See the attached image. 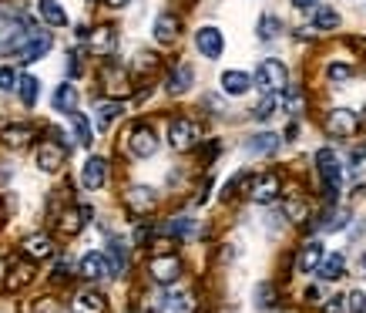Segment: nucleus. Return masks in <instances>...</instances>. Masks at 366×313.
<instances>
[{
	"mask_svg": "<svg viewBox=\"0 0 366 313\" xmlns=\"http://www.w3.org/2000/svg\"><path fill=\"white\" fill-rule=\"evenodd\" d=\"M286 81H289V71H286L282 61H276V57L259 61V67H255V84H259L265 94L282 92V88H286Z\"/></svg>",
	"mask_w": 366,
	"mask_h": 313,
	"instance_id": "nucleus-1",
	"label": "nucleus"
},
{
	"mask_svg": "<svg viewBox=\"0 0 366 313\" xmlns=\"http://www.w3.org/2000/svg\"><path fill=\"white\" fill-rule=\"evenodd\" d=\"M51 34H48V31H24V38L17 40V48H13V51H17V57H21V61H27V65H30V61H40V57H44V54L51 51Z\"/></svg>",
	"mask_w": 366,
	"mask_h": 313,
	"instance_id": "nucleus-2",
	"label": "nucleus"
},
{
	"mask_svg": "<svg viewBox=\"0 0 366 313\" xmlns=\"http://www.w3.org/2000/svg\"><path fill=\"white\" fill-rule=\"evenodd\" d=\"M316 165H319V175H323L326 192L336 196L343 185V162L336 158V152H333V148H319V152H316Z\"/></svg>",
	"mask_w": 366,
	"mask_h": 313,
	"instance_id": "nucleus-3",
	"label": "nucleus"
},
{
	"mask_svg": "<svg viewBox=\"0 0 366 313\" xmlns=\"http://www.w3.org/2000/svg\"><path fill=\"white\" fill-rule=\"evenodd\" d=\"M195 142H199V125L189 121V118H175L172 128H168V145H172L175 152H189Z\"/></svg>",
	"mask_w": 366,
	"mask_h": 313,
	"instance_id": "nucleus-4",
	"label": "nucleus"
},
{
	"mask_svg": "<svg viewBox=\"0 0 366 313\" xmlns=\"http://www.w3.org/2000/svg\"><path fill=\"white\" fill-rule=\"evenodd\" d=\"M195 48H199V54H202V57L218 61V57H222V51H226V38H222V31H218V27H202V31L195 34Z\"/></svg>",
	"mask_w": 366,
	"mask_h": 313,
	"instance_id": "nucleus-5",
	"label": "nucleus"
},
{
	"mask_svg": "<svg viewBox=\"0 0 366 313\" xmlns=\"http://www.w3.org/2000/svg\"><path fill=\"white\" fill-rule=\"evenodd\" d=\"M148 273H152L155 283H175L182 276V263H178V256H155L148 263Z\"/></svg>",
	"mask_w": 366,
	"mask_h": 313,
	"instance_id": "nucleus-6",
	"label": "nucleus"
},
{
	"mask_svg": "<svg viewBox=\"0 0 366 313\" xmlns=\"http://www.w3.org/2000/svg\"><path fill=\"white\" fill-rule=\"evenodd\" d=\"M326 128L333 131V135H353V131L360 128V118H356V111H350V108H333L326 118Z\"/></svg>",
	"mask_w": 366,
	"mask_h": 313,
	"instance_id": "nucleus-7",
	"label": "nucleus"
},
{
	"mask_svg": "<svg viewBox=\"0 0 366 313\" xmlns=\"http://www.w3.org/2000/svg\"><path fill=\"white\" fill-rule=\"evenodd\" d=\"M64 158H67V148L61 142H40L38 148V165L44 172H57L64 165Z\"/></svg>",
	"mask_w": 366,
	"mask_h": 313,
	"instance_id": "nucleus-8",
	"label": "nucleus"
},
{
	"mask_svg": "<svg viewBox=\"0 0 366 313\" xmlns=\"http://www.w3.org/2000/svg\"><path fill=\"white\" fill-rule=\"evenodd\" d=\"M104 179H108V162L104 158H88L84 162V169H81V182H84V189H91V192H98L104 185Z\"/></svg>",
	"mask_w": 366,
	"mask_h": 313,
	"instance_id": "nucleus-9",
	"label": "nucleus"
},
{
	"mask_svg": "<svg viewBox=\"0 0 366 313\" xmlns=\"http://www.w3.org/2000/svg\"><path fill=\"white\" fill-rule=\"evenodd\" d=\"M131 152L138 158H152L155 152H158V135H155L152 128L138 125V128L131 131Z\"/></svg>",
	"mask_w": 366,
	"mask_h": 313,
	"instance_id": "nucleus-10",
	"label": "nucleus"
},
{
	"mask_svg": "<svg viewBox=\"0 0 366 313\" xmlns=\"http://www.w3.org/2000/svg\"><path fill=\"white\" fill-rule=\"evenodd\" d=\"M319 260H323V243H319V239H309V243L299 249V260H296V266H299V273H316Z\"/></svg>",
	"mask_w": 366,
	"mask_h": 313,
	"instance_id": "nucleus-11",
	"label": "nucleus"
},
{
	"mask_svg": "<svg viewBox=\"0 0 366 313\" xmlns=\"http://www.w3.org/2000/svg\"><path fill=\"white\" fill-rule=\"evenodd\" d=\"M279 142H282V138L272 135V131H259V135H253V138L245 142V152H249V155H272L279 148Z\"/></svg>",
	"mask_w": 366,
	"mask_h": 313,
	"instance_id": "nucleus-12",
	"label": "nucleus"
},
{
	"mask_svg": "<svg viewBox=\"0 0 366 313\" xmlns=\"http://www.w3.org/2000/svg\"><path fill=\"white\" fill-rule=\"evenodd\" d=\"M249 196H253L255 202H272V199L279 196V175H272V172H269V175H259L253 182V192H249Z\"/></svg>",
	"mask_w": 366,
	"mask_h": 313,
	"instance_id": "nucleus-13",
	"label": "nucleus"
},
{
	"mask_svg": "<svg viewBox=\"0 0 366 313\" xmlns=\"http://www.w3.org/2000/svg\"><path fill=\"white\" fill-rule=\"evenodd\" d=\"M249 88H253V78H249L245 71H226V75H222V92L232 94V98L245 94Z\"/></svg>",
	"mask_w": 366,
	"mask_h": 313,
	"instance_id": "nucleus-14",
	"label": "nucleus"
},
{
	"mask_svg": "<svg viewBox=\"0 0 366 313\" xmlns=\"http://www.w3.org/2000/svg\"><path fill=\"white\" fill-rule=\"evenodd\" d=\"M175 38H178L175 13H158V17H155V40H158V44H172Z\"/></svg>",
	"mask_w": 366,
	"mask_h": 313,
	"instance_id": "nucleus-15",
	"label": "nucleus"
},
{
	"mask_svg": "<svg viewBox=\"0 0 366 313\" xmlns=\"http://www.w3.org/2000/svg\"><path fill=\"white\" fill-rule=\"evenodd\" d=\"M77 108V88L74 84H57V92H54V111H61V115H71Z\"/></svg>",
	"mask_w": 366,
	"mask_h": 313,
	"instance_id": "nucleus-16",
	"label": "nucleus"
},
{
	"mask_svg": "<svg viewBox=\"0 0 366 313\" xmlns=\"http://www.w3.org/2000/svg\"><path fill=\"white\" fill-rule=\"evenodd\" d=\"M24 253L30 256V260H51L54 243L48 239V236H30V239H24Z\"/></svg>",
	"mask_w": 366,
	"mask_h": 313,
	"instance_id": "nucleus-17",
	"label": "nucleus"
},
{
	"mask_svg": "<svg viewBox=\"0 0 366 313\" xmlns=\"http://www.w3.org/2000/svg\"><path fill=\"white\" fill-rule=\"evenodd\" d=\"M71 313H104V297L101 293H77L71 300Z\"/></svg>",
	"mask_w": 366,
	"mask_h": 313,
	"instance_id": "nucleus-18",
	"label": "nucleus"
},
{
	"mask_svg": "<svg viewBox=\"0 0 366 313\" xmlns=\"http://www.w3.org/2000/svg\"><path fill=\"white\" fill-rule=\"evenodd\" d=\"M38 13L51 27H64V24H67V13H64V7L57 4V0H38Z\"/></svg>",
	"mask_w": 366,
	"mask_h": 313,
	"instance_id": "nucleus-19",
	"label": "nucleus"
},
{
	"mask_svg": "<svg viewBox=\"0 0 366 313\" xmlns=\"http://www.w3.org/2000/svg\"><path fill=\"white\" fill-rule=\"evenodd\" d=\"M81 276H88V280L108 276V260H104L101 253H88V256L81 260Z\"/></svg>",
	"mask_w": 366,
	"mask_h": 313,
	"instance_id": "nucleus-20",
	"label": "nucleus"
},
{
	"mask_svg": "<svg viewBox=\"0 0 366 313\" xmlns=\"http://www.w3.org/2000/svg\"><path fill=\"white\" fill-rule=\"evenodd\" d=\"M128 206L135 209V212H148L155 206V189L148 185H135L131 192H128Z\"/></svg>",
	"mask_w": 366,
	"mask_h": 313,
	"instance_id": "nucleus-21",
	"label": "nucleus"
},
{
	"mask_svg": "<svg viewBox=\"0 0 366 313\" xmlns=\"http://www.w3.org/2000/svg\"><path fill=\"white\" fill-rule=\"evenodd\" d=\"M125 266H128V253H125V246H121L118 239H111V243H108V273H111V276L125 273Z\"/></svg>",
	"mask_w": 366,
	"mask_h": 313,
	"instance_id": "nucleus-22",
	"label": "nucleus"
},
{
	"mask_svg": "<svg viewBox=\"0 0 366 313\" xmlns=\"http://www.w3.org/2000/svg\"><path fill=\"white\" fill-rule=\"evenodd\" d=\"M343 270H346V260H343L340 253H333V256H326V260H319V266H316V273L323 276V280H340Z\"/></svg>",
	"mask_w": 366,
	"mask_h": 313,
	"instance_id": "nucleus-23",
	"label": "nucleus"
},
{
	"mask_svg": "<svg viewBox=\"0 0 366 313\" xmlns=\"http://www.w3.org/2000/svg\"><path fill=\"white\" fill-rule=\"evenodd\" d=\"M88 216H91V209H71V212H64V219H61V233H67V236L81 233V226L88 222Z\"/></svg>",
	"mask_w": 366,
	"mask_h": 313,
	"instance_id": "nucleus-24",
	"label": "nucleus"
},
{
	"mask_svg": "<svg viewBox=\"0 0 366 313\" xmlns=\"http://www.w3.org/2000/svg\"><path fill=\"white\" fill-rule=\"evenodd\" d=\"M17 92H21V101H24L27 108H34V104H38V94H40V81L24 75V78H17Z\"/></svg>",
	"mask_w": 366,
	"mask_h": 313,
	"instance_id": "nucleus-25",
	"label": "nucleus"
},
{
	"mask_svg": "<svg viewBox=\"0 0 366 313\" xmlns=\"http://www.w3.org/2000/svg\"><path fill=\"white\" fill-rule=\"evenodd\" d=\"M195 81V71H192V65H178V71L168 78V92H175V94H182V92H189V84Z\"/></svg>",
	"mask_w": 366,
	"mask_h": 313,
	"instance_id": "nucleus-26",
	"label": "nucleus"
},
{
	"mask_svg": "<svg viewBox=\"0 0 366 313\" xmlns=\"http://www.w3.org/2000/svg\"><path fill=\"white\" fill-rule=\"evenodd\" d=\"M118 115H121V104H118V101H101V104H98V118H94V121H98V131L111 128Z\"/></svg>",
	"mask_w": 366,
	"mask_h": 313,
	"instance_id": "nucleus-27",
	"label": "nucleus"
},
{
	"mask_svg": "<svg viewBox=\"0 0 366 313\" xmlns=\"http://www.w3.org/2000/svg\"><path fill=\"white\" fill-rule=\"evenodd\" d=\"M114 48V31L111 27H98L94 34H91V51L94 54H111Z\"/></svg>",
	"mask_w": 366,
	"mask_h": 313,
	"instance_id": "nucleus-28",
	"label": "nucleus"
},
{
	"mask_svg": "<svg viewBox=\"0 0 366 313\" xmlns=\"http://www.w3.org/2000/svg\"><path fill=\"white\" fill-rule=\"evenodd\" d=\"M336 24H340V13L333 11V7H316L313 11V27H319V31H336Z\"/></svg>",
	"mask_w": 366,
	"mask_h": 313,
	"instance_id": "nucleus-29",
	"label": "nucleus"
},
{
	"mask_svg": "<svg viewBox=\"0 0 366 313\" xmlns=\"http://www.w3.org/2000/svg\"><path fill=\"white\" fill-rule=\"evenodd\" d=\"M279 31H282V21H279L276 13H262V21H259V40H276Z\"/></svg>",
	"mask_w": 366,
	"mask_h": 313,
	"instance_id": "nucleus-30",
	"label": "nucleus"
},
{
	"mask_svg": "<svg viewBox=\"0 0 366 313\" xmlns=\"http://www.w3.org/2000/svg\"><path fill=\"white\" fill-rule=\"evenodd\" d=\"M71 125H74V135H77V145H84V148H88L91 142H94V138H91V125H88V118L84 115H77V111H71Z\"/></svg>",
	"mask_w": 366,
	"mask_h": 313,
	"instance_id": "nucleus-31",
	"label": "nucleus"
},
{
	"mask_svg": "<svg viewBox=\"0 0 366 313\" xmlns=\"http://www.w3.org/2000/svg\"><path fill=\"white\" fill-rule=\"evenodd\" d=\"M4 142L11 145V148H24V145L30 142V128H27V125H13V128L4 131Z\"/></svg>",
	"mask_w": 366,
	"mask_h": 313,
	"instance_id": "nucleus-32",
	"label": "nucleus"
},
{
	"mask_svg": "<svg viewBox=\"0 0 366 313\" xmlns=\"http://www.w3.org/2000/svg\"><path fill=\"white\" fill-rule=\"evenodd\" d=\"M272 115H276V94H265L262 104L255 108V118H259V121H269Z\"/></svg>",
	"mask_w": 366,
	"mask_h": 313,
	"instance_id": "nucleus-33",
	"label": "nucleus"
},
{
	"mask_svg": "<svg viewBox=\"0 0 366 313\" xmlns=\"http://www.w3.org/2000/svg\"><path fill=\"white\" fill-rule=\"evenodd\" d=\"M346 310L350 313H366V293L363 290H353V293L346 297Z\"/></svg>",
	"mask_w": 366,
	"mask_h": 313,
	"instance_id": "nucleus-34",
	"label": "nucleus"
},
{
	"mask_svg": "<svg viewBox=\"0 0 366 313\" xmlns=\"http://www.w3.org/2000/svg\"><path fill=\"white\" fill-rule=\"evenodd\" d=\"M350 226V209L343 206V209H336L333 216H329V222H326V229H346Z\"/></svg>",
	"mask_w": 366,
	"mask_h": 313,
	"instance_id": "nucleus-35",
	"label": "nucleus"
},
{
	"mask_svg": "<svg viewBox=\"0 0 366 313\" xmlns=\"http://www.w3.org/2000/svg\"><path fill=\"white\" fill-rule=\"evenodd\" d=\"M272 297H276L272 287H269V283H259V290H255V303H259V310H269V307H272Z\"/></svg>",
	"mask_w": 366,
	"mask_h": 313,
	"instance_id": "nucleus-36",
	"label": "nucleus"
},
{
	"mask_svg": "<svg viewBox=\"0 0 366 313\" xmlns=\"http://www.w3.org/2000/svg\"><path fill=\"white\" fill-rule=\"evenodd\" d=\"M17 88V75H13V67H0V92H13Z\"/></svg>",
	"mask_w": 366,
	"mask_h": 313,
	"instance_id": "nucleus-37",
	"label": "nucleus"
},
{
	"mask_svg": "<svg viewBox=\"0 0 366 313\" xmlns=\"http://www.w3.org/2000/svg\"><path fill=\"white\" fill-rule=\"evenodd\" d=\"M168 233H172V236L192 233V219H189V216H178V219H172V222H168Z\"/></svg>",
	"mask_w": 366,
	"mask_h": 313,
	"instance_id": "nucleus-38",
	"label": "nucleus"
},
{
	"mask_svg": "<svg viewBox=\"0 0 366 313\" xmlns=\"http://www.w3.org/2000/svg\"><path fill=\"white\" fill-rule=\"evenodd\" d=\"M286 216H289L292 222H303L306 219V206L299 202V199H289V202H286Z\"/></svg>",
	"mask_w": 366,
	"mask_h": 313,
	"instance_id": "nucleus-39",
	"label": "nucleus"
},
{
	"mask_svg": "<svg viewBox=\"0 0 366 313\" xmlns=\"http://www.w3.org/2000/svg\"><path fill=\"white\" fill-rule=\"evenodd\" d=\"M192 307H195L192 293H178L175 300H172V310H175V313H192Z\"/></svg>",
	"mask_w": 366,
	"mask_h": 313,
	"instance_id": "nucleus-40",
	"label": "nucleus"
},
{
	"mask_svg": "<svg viewBox=\"0 0 366 313\" xmlns=\"http://www.w3.org/2000/svg\"><path fill=\"white\" fill-rule=\"evenodd\" d=\"M350 78H353V71H350L346 65H333V67H329V81H340V84H346Z\"/></svg>",
	"mask_w": 366,
	"mask_h": 313,
	"instance_id": "nucleus-41",
	"label": "nucleus"
},
{
	"mask_svg": "<svg viewBox=\"0 0 366 313\" xmlns=\"http://www.w3.org/2000/svg\"><path fill=\"white\" fill-rule=\"evenodd\" d=\"M13 273H17V276H11V280H7V287H11V290L24 287L27 280H30V273H27V270H13Z\"/></svg>",
	"mask_w": 366,
	"mask_h": 313,
	"instance_id": "nucleus-42",
	"label": "nucleus"
},
{
	"mask_svg": "<svg viewBox=\"0 0 366 313\" xmlns=\"http://www.w3.org/2000/svg\"><path fill=\"white\" fill-rule=\"evenodd\" d=\"M34 313H61V307L57 303H51V300H44V303H38V310Z\"/></svg>",
	"mask_w": 366,
	"mask_h": 313,
	"instance_id": "nucleus-43",
	"label": "nucleus"
},
{
	"mask_svg": "<svg viewBox=\"0 0 366 313\" xmlns=\"http://www.w3.org/2000/svg\"><path fill=\"white\" fill-rule=\"evenodd\" d=\"M309 4H319V0H292V7H299V11H306Z\"/></svg>",
	"mask_w": 366,
	"mask_h": 313,
	"instance_id": "nucleus-44",
	"label": "nucleus"
},
{
	"mask_svg": "<svg viewBox=\"0 0 366 313\" xmlns=\"http://www.w3.org/2000/svg\"><path fill=\"white\" fill-rule=\"evenodd\" d=\"M108 4H111V7H128L131 0H108Z\"/></svg>",
	"mask_w": 366,
	"mask_h": 313,
	"instance_id": "nucleus-45",
	"label": "nucleus"
},
{
	"mask_svg": "<svg viewBox=\"0 0 366 313\" xmlns=\"http://www.w3.org/2000/svg\"><path fill=\"white\" fill-rule=\"evenodd\" d=\"M363 270H366V256H363Z\"/></svg>",
	"mask_w": 366,
	"mask_h": 313,
	"instance_id": "nucleus-46",
	"label": "nucleus"
},
{
	"mask_svg": "<svg viewBox=\"0 0 366 313\" xmlns=\"http://www.w3.org/2000/svg\"><path fill=\"white\" fill-rule=\"evenodd\" d=\"M0 270H4V266H0Z\"/></svg>",
	"mask_w": 366,
	"mask_h": 313,
	"instance_id": "nucleus-47",
	"label": "nucleus"
},
{
	"mask_svg": "<svg viewBox=\"0 0 366 313\" xmlns=\"http://www.w3.org/2000/svg\"><path fill=\"white\" fill-rule=\"evenodd\" d=\"M363 115H366V111H363Z\"/></svg>",
	"mask_w": 366,
	"mask_h": 313,
	"instance_id": "nucleus-48",
	"label": "nucleus"
}]
</instances>
